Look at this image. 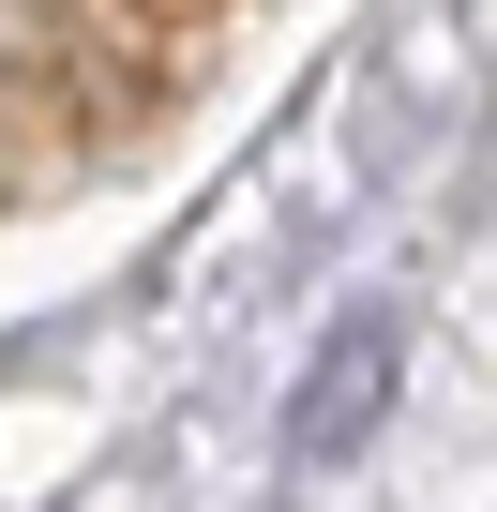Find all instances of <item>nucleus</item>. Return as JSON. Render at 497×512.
Instances as JSON below:
<instances>
[{
  "label": "nucleus",
  "instance_id": "obj_1",
  "mask_svg": "<svg viewBox=\"0 0 497 512\" xmlns=\"http://www.w3.org/2000/svg\"><path fill=\"white\" fill-rule=\"evenodd\" d=\"M392 377H407V332H392V317H347V332H332V362H317V377H302V407H287V452H302V467H347V452H362V422L392 407Z\"/></svg>",
  "mask_w": 497,
  "mask_h": 512
}]
</instances>
